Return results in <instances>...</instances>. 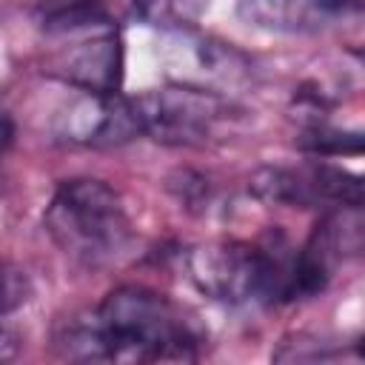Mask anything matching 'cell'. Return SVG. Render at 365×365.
<instances>
[{"instance_id": "obj_1", "label": "cell", "mask_w": 365, "mask_h": 365, "mask_svg": "<svg viewBox=\"0 0 365 365\" xmlns=\"http://www.w3.org/2000/svg\"><path fill=\"white\" fill-rule=\"evenodd\" d=\"M202 331L165 294L123 285L94 311L74 314L54 328V348L77 362H191Z\"/></svg>"}, {"instance_id": "obj_2", "label": "cell", "mask_w": 365, "mask_h": 365, "mask_svg": "<svg viewBox=\"0 0 365 365\" xmlns=\"http://www.w3.org/2000/svg\"><path fill=\"white\" fill-rule=\"evenodd\" d=\"M43 225L51 242L86 268L120 262L134 242L120 194L108 182L91 177L63 180L46 205Z\"/></svg>"}, {"instance_id": "obj_3", "label": "cell", "mask_w": 365, "mask_h": 365, "mask_svg": "<svg viewBox=\"0 0 365 365\" xmlns=\"http://www.w3.org/2000/svg\"><path fill=\"white\" fill-rule=\"evenodd\" d=\"M291 259L279 248L222 240L202 242L185 254V277L214 302L240 305L254 297H282Z\"/></svg>"}, {"instance_id": "obj_4", "label": "cell", "mask_w": 365, "mask_h": 365, "mask_svg": "<svg viewBox=\"0 0 365 365\" xmlns=\"http://www.w3.org/2000/svg\"><path fill=\"white\" fill-rule=\"evenodd\" d=\"M140 134L163 145H202L234 117L228 97L165 83L160 88H145L131 97Z\"/></svg>"}, {"instance_id": "obj_5", "label": "cell", "mask_w": 365, "mask_h": 365, "mask_svg": "<svg viewBox=\"0 0 365 365\" xmlns=\"http://www.w3.org/2000/svg\"><path fill=\"white\" fill-rule=\"evenodd\" d=\"M57 46L46 57V74L77 88L111 94L123 86V40L120 26L86 23L46 31Z\"/></svg>"}, {"instance_id": "obj_6", "label": "cell", "mask_w": 365, "mask_h": 365, "mask_svg": "<svg viewBox=\"0 0 365 365\" xmlns=\"http://www.w3.org/2000/svg\"><path fill=\"white\" fill-rule=\"evenodd\" d=\"M157 57L168 83L214 91L222 97L251 80V63L240 48L220 37L202 34L194 26L168 29Z\"/></svg>"}, {"instance_id": "obj_7", "label": "cell", "mask_w": 365, "mask_h": 365, "mask_svg": "<svg viewBox=\"0 0 365 365\" xmlns=\"http://www.w3.org/2000/svg\"><path fill=\"white\" fill-rule=\"evenodd\" d=\"M251 194L268 205L319 208L362 205V180L339 165L311 160L305 165H265L251 177Z\"/></svg>"}, {"instance_id": "obj_8", "label": "cell", "mask_w": 365, "mask_h": 365, "mask_svg": "<svg viewBox=\"0 0 365 365\" xmlns=\"http://www.w3.org/2000/svg\"><path fill=\"white\" fill-rule=\"evenodd\" d=\"M51 134L60 143L83 148H114L140 134L131 97L120 91H77L51 120Z\"/></svg>"}, {"instance_id": "obj_9", "label": "cell", "mask_w": 365, "mask_h": 365, "mask_svg": "<svg viewBox=\"0 0 365 365\" xmlns=\"http://www.w3.org/2000/svg\"><path fill=\"white\" fill-rule=\"evenodd\" d=\"M237 14L262 31L277 34H314L359 17L354 0H240Z\"/></svg>"}, {"instance_id": "obj_10", "label": "cell", "mask_w": 365, "mask_h": 365, "mask_svg": "<svg viewBox=\"0 0 365 365\" xmlns=\"http://www.w3.org/2000/svg\"><path fill=\"white\" fill-rule=\"evenodd\" d=\"M114 23H148L160 29H180L194 26V20L202 14L205 0H108Z\"/></svg>"}, {"instance_id": "obj_11", "label": "cell", "mask_w": 365, "mask_h": 365, "mask_svg": "<svg viewBox=\"0 0 365 365\" xmlns=\"http://www.w3.org/2000/svg\"><path fill=\"white\" fill-rule=\"evenodd\" d=\"M299 145L311 154H319V157H331V154H359L362 148V137L359 131H339V128H331L328 123H319L314 120L302 137H299Z\"/></svg>"}, {"instance_id": "obj_12", "label": "cell", "mask_w": 365, "mask_h": 365, "mask_svg": "<svg viewBox=\"0 0 365 365\" xmlns=\"http://www.w3.org/2000/svg\"><path fill=\"white\" fill-rule=\"evenodd\" d=\"M31 297V279L29 274L9 262V259H0V319L17 308H23Z\"/></svg>"}, {"instance_id": "obj_13", "label": "cell", "mask_w": 365, "mask_h": 365, "mask_svg": "<svg viewBox=\"0 0 365 365\" xmlns=\"http://www.w3.org/2000/svg\"><path fill=\"white\" fill-rule=\"evenodd\" d=\"M14 356H17V336H14V331H9V328L3 325V319H0V362L14 359Z\"/></svg>"}, {"instance_id": "obj_14", "label": "cell", "mask_w": 365, "mask_h": 365, "mask_svg": "<svg viewBox=\"0 0 365 365\" xmlns=\"http://www.w3.org/2000/svg\"><path fill=\"white\" fill-rule=\"evenodd\" d=\"M11 137H14V128H11V120L0 114V160L6 154V148L11 145Z\"/></svg>"}, {"instance_id": "obj_15", "label": "cell", "mask_w": 365, "mask_h": 365, "mask_svg": "<svg viewBox=\"0 0 365 365\" xmlns=\"http://www.w3.org/2000/svg\"><path fill=\"white\" fill-rule=\"evenodd\" d=\"M354 3H359V0H354Z\"/></svg>"}]
</instances>
